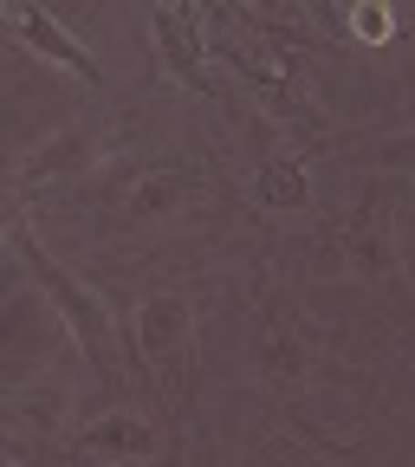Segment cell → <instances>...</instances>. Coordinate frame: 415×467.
<instances>
[{
    "label": "cell",
    "instance_id": "11",
    "mask_svg": "<svg viewBox=\"0 0 415 467\" xmlns=\"http://www.w3.org/2000/svg\"><path fill=\"white\" fill-rule=\"evenodd\" d=\"M254 208L266 214H306L312 208V169L299 150H266L254 169Z\"/></svg>",
    "mask_w": 415,
    "mask_h": 467
},
{
    "label": "cell",
    "instance_id": "9",
    "mask_svg": "<svg viewBox=\"0 0 415 467\" xmlns=\"http://www.w3.org/2000/svg\"><path fill=\"white\" fill-rule=\"evenodd\" d=\"M0 20H7V33L20 39V52H33V58H46V66H58V72H72L85 91H110V78H104V66L91 58V46L66 26V20H52L46 7H33V0H7L0 7Z\"/></svg>",
    "mask_w": 415,
    "mask_h": 467
},
{
    "label": "cell",
    "instance_id": "8",
    "mask_svg": "<svg viewBox=\"0 0 415 467\" xmlns=\"http://www.w3.org/2000/svg\"><path fill=\"white\" fill-rule=\"evenodd\" d=\"M150 46H156V66L175 78V91H189V98H227V72L214 66L202 7H156L150 14Z\"/></svg>",
    "mask_w": 415,
    "mask_h": 467
},
{
    "label": "cell",
    "instance_id": "4",
    "mask_svg": "<svg viewBox=\"0 0 415 467\" xmlns=\"http://www.w3.org/2000/svg\"><path fill=\"white\" fill-rule=\"evenodd\" d=\"M208 20V46H214V66L260 98V110L273 117V124H299L306 104H312V72H306V52L279 46L254 7H221V0H208L202 7Z\"/></svg>",
    "mask_w": 415,
    "mask_h": 467
},
{
    "label": "cell",
    "instance_id": "1",
    "mask_svg": "<svg viewBox=\"0 0 415 467\" xmlns=\"http://www.w3.org/2000/svg\"><path fill=\"white\" fill-rule=\"evenodd\" d=\"M72 202L104 214V227L117 234H162V227L208 221L233 195H227V175L195 150H110L104 169Z\"/></svg>",
    "mask_w": 415,
    "mask_h": 467
},
{
    "label": "cell",
    "instance_id": "5",
    "mask_svg": "<svg viewBox=\"0 0 415 467\" xmlns=\"http://www.w3.org/2000/svg\"><path fill=\"white\" fill-rule=\"evenodd\" d=\"M130 337H137V364L143 383L156 389V402H169L175 422H189L195 409V364H202V312L189 292L156 285L130 312Z\"/></svg>",
    "mask_w": 415,
    "mask_h": 467
},
{
    "label": "cell",
    "instance_id": "12",
    "mask_svg": "<svg viewBox=\"0 0 415 467\" xmlns=\"http://www.w3.org/2000/svg\"><path fill=\"white\" fill-rule=\"evenodd\" d=\"M350 33L370 39V46H383V39H389V14H383V7H358V14H350Z\"/></svg>",
    "mask_w": 415,
    "mask_h": 467
},
{
    "label": "cell",
    "instance_id": "2",
    "mask_svg": "<svg viewBox=\"0 0 415 467\" xmlns=\"http://www.w3.org/2000/svg\"><path fill=\"white\" fill-rule=\"evenodd\" d=\"M7 247H14V260H20V273L46 292V306H52V318L66 325V337L78 344V358L104 377V389L117 396L137 370H130V358L137 350L124 344V331H117V312H110V299L98 285H85L66 260H52V247L33 234V221H26V208H7Z\"/></svg>",
    "mask_w": 415,
    "mask_h": 467
},
{
    "label": "cell",
    "instance_id": "13",
    "mask_svg": "<svg viewBox=\"0 0 415 467\" xmlns=\"http://www.w3.org/2000/svg\"><path fill=\"white\" fill-rule=\"evenodd\" d=\"M377 162H383V169H409V175H415V130H409V137H396V143H383V156H377Z\"/></svg>",
    "mask_w": 415,
    "mask_h": 467
},
{
    "label": "cell",
    "instance_id": "3",
    "mask_svg": "<svg viewBox=\"0 0 415 467\" xmlns=\"http://www.w3.org/2000/svg\"><path fill=\"white\" fill-rule=\"evenodd\" d=\"M254 350H260V389H266V402H273L306 441L344 454L350 441L331 435V429L318 422V409H312V377H318V364H325L318 318L299 312L292 299H279V292H254Z\"/></svg>",
    "mask_w": 415,
    "mask_h": 467
},
{
    "label": "cell",
    "instance_id": "6",
    "mask_svg": "<svg viewBox=\"0 0 415 467\" xmlns=\"http://www.w3.org/2000/svg\"><path fill=\"white\" fill-rule=\"evenodd\" d=\"M117 143L104 137L98 117H72V124H58L52 137H39L26 156H14L7 169V189H14V208H26V195H78L91 175L104 169Z\"/></svg>",
    "mask_w": 415,
    "mask_h": 467
},
{
    "label": "cell",
    "instance_id": "14",
    "mask_svg": "<svg viewBox=\"0 0 415 467\" xmlns=\"http://www.w3.org/2000/svg\"><path fill=\"white\" fill-rule=\"evenodd\" d=\"M52 467H85V461H72V454H58V461H52Z\"/></svg>",
    "mask_w": 415,
    "mask_h": 467
},
{
    "label": "cell",
    "instance_id": "10",
    "mask_svg": "<svg viewBox=\"0 0 415 467\" xmlns=\"http://www.w3.org/2000/svg\"><path fill=\"white\" fill-rule=\"evenodd\" d=\"M66 454L85 461V467H150L162 454V435H156V422L143 416V409L117 402V409H104V416H91L85 429H72Z\"/></svg>",
    "mask_w": 415,
    "mask_h": 467
},
{
    "label": "cell",
    "instance_id": "7",
    "mask_svg": "<svg viewBox=\"0 0 415 467\" xmlns=\"http://www.w3.org/2000/svg\"><path fill=\"white\" fill-rule=\"evenodd\" d=\"M331 247H337V260L358 273V279H396L402 273V260H396V208H389V182H370L350 195V208L331 221Z\"/></svg>",
    "mask_w": 415,
    "mask_h": 467
}]
</instances>
